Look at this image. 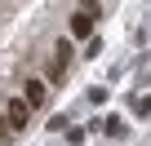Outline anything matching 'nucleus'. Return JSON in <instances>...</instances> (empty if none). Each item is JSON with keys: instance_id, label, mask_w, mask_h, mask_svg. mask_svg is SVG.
Wrapping results in <instances>:
<instances>
[{"instance_id": "obj_1", "label": "nucleus", "mask_w": 151, "mask_h": 146, "mask_svg": "<svg viewBox=\"0 0 151 146\" xmlns=\"http://www.w3.org/2000/svg\"><path fill=\"white\" fill-rule=\"evenodd\" d=\"M5 120L14 124V133H22V128H27V120H31L27 98H5Z\"/></svg>"}, {"instance_id": "obj_2", "label": "nucleus", "mask_w": 151, "mask_h": 146, "mask_svg": "<svg viewBox=\"0 0 151 146\" xmlns=\"http://www.w3.org/2000/svg\"><path fill=\"white\" fill-rule=\"evenodd\" d=\"M93 22H98V18H89V14L76 9V14H71V36H76V40H93Z\"/></svg>"}, {"instance_id": "obj_3", "label": "nucleus", "mask_w": 151, "mask_h": 146, "mask_svg": "<svg viewBox=\"0 0 151 146\" xmlns=\"http://www.w3.org/2000/svg\"><path fill=\"white\" fill-rule=\"evenodd\" d=\"M22 98H27V106H31V111H40V106L49 102V89H45L40 80H27V89H22Z\"/></svg>"}, {"instance_id": "obj_4", "label": "nucleus", "mask_w": 151, "mask_h": 146, "mask_svg": "<svg viewBox=\"0 0 151 146\" xmlns=\"http://www.w3.org/2000/svg\"><path fill=\"white\" fill-rule=\"evenodd\" d=\"M102 133H107V137H124V120H107Z\"/></svg>"}, {"instance_id": "obj_5", "label": "nucleus", "mask_w": 151, "mask_h": 146, "mask_svg": "<svg viewBox=\"0 0 151 146\" xmlns=\"http://www.w3.org/2000/svg\"><path fill=\"white\" fill-rule=\"evenodd\" d=\"M53 58H58V62H71V40H58V49H53Z\"/></svg>"}, {"instance_id": "obj_6", "label": "nucleus", "mask_w": 151, "mask_h": 146, "mask_svg": "<svg viewBox=\"0 0 151 146\" xmlns=\"http://www.w3.org/2000/svg\"><path fill=\"white\" fill-rule=\"evenodd\" d=\"M133 115H151V98H133Z\"/></svg>"}, {"instance_id": "obj_7", "label": "nucleus", "mask_w": 151, "mask_h": 146, "mask_svg": "<svg viewBox=\"0 0 151 146\" xmlns=\"http://www.w3.org/2000/svg\"><path fill=\"white\" fill-rule=\"evenodd\" d=\"M9 137H14V124H9L5 115H0V142H9Z\"/></svg>"}, {"instance_id": "obj_8", "label": "nucleus", "mask_w": 151, "mask_h": 146, "mask_svg": "<svg viewBox=\"0 0 151 146\" xmlns=\"http://www.w3.org/2000/svg\"><path fill=\"white\" fill-rule=\"evenodd\" d=\"M80 14H89V18H98V0H80Z\"/></svg>"}]
</instances>
